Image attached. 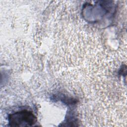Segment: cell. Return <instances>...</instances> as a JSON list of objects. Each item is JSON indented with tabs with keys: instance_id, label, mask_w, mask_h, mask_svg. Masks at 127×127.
Here are the masks:
<instances>
[{
	"instance_id": "1",
	"label": "cell",
	"mask_w": 127,
	"mask_h": 127,
	"mask_svg": "<svg viewBox=\"0 0 127 127\" xmlns=\"http://www.w3.org/2000/svg\"><path fill=\"white\" fill-rule=\"evenodd\" d=\"M8 123L12 127L32 126L36 122V118L30 111L24 110L11 114L8 116Z\"/></svg>"
}]
</instances>
